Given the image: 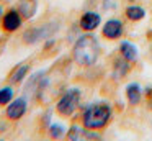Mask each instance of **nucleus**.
<instances>
[{
  "label": "nucleus",
  "instance_id": "nucleus-7",
  "mask_svg": "<svg viewBox=\"0 0 152 141\" xmlns=\"http://www.w3.org/2000/svg\"><path fill=\"white\" fill-rule=\"evenodd\" d=\"M124 35V23L119 18H110L102 26V36L108 41H118Z\"/></svg>",
  "mask_w": 152,
  "mask_h": 141
},
{
  "label": "nucleus",
  "instance_id": "nucleus-20",
  "mask_svg": "<svg viewBox=\"0 0 152 141\" xmlns=\"http://www.w3.org/2000/svg\"><path fill=\"white\" fill-rule=\"evenodd\" d=\"M0 131H4V125L0 123Z\"/></svg>",
  "mask_w": 152,
  "mask_h": 141
},
{
  "label": "nucleus",
  "instance_id": "nucleus-19",
  "mask_svg": "<svg viewBox=\"0 0 152 141\" xmlns=\"http://www.w3.org/2000/svg\"><path fill=\"white\" fill-rule=\"evenodd\" d=\"M4 13H5V12H4V7H0V20H2V16H4Z\"/></svg>",
  "mask_w": 152,
  "mask_h": 141
},
{
  "label": "nucleus",
  "instance_id": "nucleus-15",
  "mask_svg": "<svg viewBox=\"0 0 152 141\" xmlns=\"http://www.w3.org/2000/svg\"><path fill=\"white\" fill-rule=\"evenodd\" d=\"M13 98H15L13 85L7 84V85H4V87H0V107H7Z\"/></svg>",
  "mask_w": 152,
  "mask_h": 141
},
{
  "label": "nucleus",
  "instance_id": "nucleus-5",
  "mask_svg": "<svg viewBox=\"0 0 152 141\" xmlns=\"http://www.w3.org/2000/svg\"><path fill=\"white\" fill-rule=\"evenodd\" d=\"M26 111H28V97L26 95L17 97L5 107V120L12 121V123L20 121L26 115Z\"/></svg>",
  "mask_w": 152,
  "mask_h": 141
},
{
  "label": "nucleus",
  "instance_id": "nucleus-1",
  "mask_svg": "<svg viewBox=\"0 0 152 141\" xmlns=\"http://www.w3.org/2000/svg\"><path fill=\"white\" fill-rule=\"evenodd\" d=\"M102 54L100 41L93 33H83L72 46V59L80 67H92L98 62Z\"/></svg>",
  "mask_w": 152,
  "mask_h": 141
},
{
  "label": "nucleus",
  "instance_id": "nucleus-3",
  "mask_svg": "<svg viewBox=\"0 0 152 141\" xmlns=\"http://www.w3.org/2000/svg\"><path fill=\"white\" fill-rule=\"evenodd\" d=\"M82 102V90L79 87H69L61 94V97L56 100V113L62 118H70L74 117L80 107Z\"/></svg>",
  "mask_w": 152,
  "mask_h": 141
},
{
  "label": "nucleus",
  "instance_id": "nucleus-14",
  "mask_svg": "<svg viewBox=\"0 0 152 141\" xmlns=\"http://www.w3.org/2000/svg\"><path fill=\"white\" fill-rule=\"evenodd\" d=\"M17 8H18V12L21 13L23 20H31L34 15H36L38 0H20Z\"/></svg>",
  "mask_w": 152,
  "mask_h": 141
},
{
  "label": "nucleus",
  "instance_id": "nucleus-12",
  "mask_svg": "<svg viewBox=\"0 0 152 141\" xmlns=\"http://www.w3.org/2000/svg\"><path fill=\"white\" fill-rule=\"evenodd\" d=\"M124 95H126V100H128L129 105L136 107L142 102V95H144V89L141 87L139 82H129L128 85L124 87Z\"/></svg>",
  "mask_w": 152,
  "mask_h": 141
},
{
  "label": "nucleus",
  "instance_id": "nucleus-13",
  "mask_svg": "<svg viewBox=\"0 0 152 141\" xmlns=\"http://www.w3.org/2000/svg\"><path fill=\"white\" fill-rule=\"evenodd\" d=\"M145 8L142 5H139V3H131V5H128L124 8V18L128 20V21H141V20L145 18Z\"/></svg>",
  "mask_w": 152,
  "mask_h": 141
},
{
  "label": "nucleus",
  "instance_id": "nucleus-8",
  "mask_svg": "<svg viewBox=\"0 0 152 141\" xmlns=\"http://www.w3.org/2000/svg\"><path fill=\"white\" fill-rule=\"evenodd\" d=\"M100 25H102V15L93 10L83 12L79 18V28L83 33H93L96 28H100Z\"/></svg>",
  "mask_w": 152,
  "mask_h": 141
},
{
  "label": "nucleus",
  "instance_id": "nucleus-11",
  "mask_svg": "<svg viewBox=\"0 0 152 141\" xmlns=\"http://www.w3.org/2000/svg\"><path fill=\"white\" fill-rule=\"evenodd\" d=\"M118 54H121L126 61L136 64L137 59H139V49L132 41H129V39H121V43H119V46H118Z\"/></svg>",
  "mask_w": 152,
  "mask_h": 141
},
{
  "label": "nucleus",
  "instance_id": "nucleus-18",
  "mask_svg": "<svg viewBox=\"0 0 152 141\" xmlns=\"http://www.w3.org/2000/svg\"><path fill=\"white\" fill-rule=\"evenodd\" d=\"M151 95H152V85H147L145 87V97L151 98Z\"/></svg>",
  "mask_w": 152,
  "mask_h": 141
},
{
  "label": "nucleus",
  "instance_id": "nucleus-9",
  "mask_svg": "<svg viewBox=\"0 0 152 141\" xmlns=\"http://www.w3.org/2000/svg\"><path fill=\"white\" fill-rule=\"evenodd\" d=\"M111 62H113L111 64V75L116 79V80H121V79L126 77V75H129L131 71H132V66H134L132 62L126 61L121 54L115 56Z\"/></svg>",
  "mask_w": 152,
  "mask_h": 141
},
{
  "label": "nucleus",
  "instance_id": "nucleus-10",
  "mask_svg": "<svg viewBox=\"0 0 152 141\" xmlns=\"http://www.w3.org/2000/svg\"><path fill=\"white\" fill-rule=\"evenodd\" d=\"M30 71H31V64H30V62H26V61H25V62H18V64L15 66L10 72H8L7 84L13 85V87H15V85H20L21 82L28 77Z\"/></svg>",
  "mask_w": 152,
  "mask_h": 141
},
{
  "label": "nucleus",
  "instance_id": "nucleus-2",
  "mask_svg": "<svg viewBox=\"0 0 152 141\" xmlns=\"http://www.w3.org/2000/svg\"><path fill=\"white\" fill-rule=\"evenodd\" d=\"M113 107L105 100L92 102L80 111L79 121L83 128L93 131H102L111 123L113 120Z\"/></svg>",
  "mask_w": 152,
  "mask_h": 141
},
{
  "label": "nucleus",
  "instance_id": "nucleus-16",
  "mask_svg": "<svg viewBox=\"0 0 152 141\" xmlns=\"http://www.w3.org/2000/svg\"><path fill=\"white\" fill-rule=\"evenodd\" d=\"M83 131H85V128L82 126V123H72L69 126V130H67V133H66V138L69 141L82 140V138H83Z\"/></svg>",
  "mask_w": 152,
  "mask_h": 141
},
{
  "label": "nucleus",
  "instance_id": "nucleus-4",
  "mask_svg": "<svg viewBox=\"0 0 152 141\" xmlns=\"http://www.w3.org/2000/svg\"><path fill=\"white\" fill-rule=\"evenodd\" d=\"M59 28V23L57 21H49V23H43V25H38V26H30L23 31L21 35V41L25 44H36V43L43 41V39L48 38H53L54 33L57 31Z\"/></svg>",
  "mask_w": 152,
  "mask_h": 141
},
{
  "label": "nucleus",
  "instance_id": "nucleus-21",
  "mask_svg": "<svg viewBox=\"0 0 152 141\" xmlns=\"http://www.w3.org/2000/svg\"><path fill=\"white\" fill-rule=\"evenodd\" d=\"M129 2H134V0H129Z\"/></svg>",
  "mask_w": 152,
  "mask_h": 141
},
{
  "label": "nucleus",
  "instance_id": "nucleus-22",
  "mask_svg": "<svg viewBox=\"0 0 152 141\" xmlns=\"http://www.w3.org/2000/svg\"><path fill=\"white\" fill-rule=\"evenodd\" d=\"M0 2H2V0H0Z\"/></svg>",
  "mask_w": 152,
  "mask_h": 141
},
{
  "label": "nucleus",
  "instance_id": "nucleus-6",
  "mask_svg": "<svg viewBox=\"0 0 152 141\" xmlns=\"http://www.w3.org/2000/svg\"><path fill=\"white\" fill-rule=\"evenodd\" d=\"M23 16L18 12V8H8L0 20V28L4 33H15L23 25Z\"/></svg>",
  "mask_w": 152,
  "mask_h": 141
},
{
  "label": "nucleus",
  "instance_id": "nucleus-17",
  "mask_svg": "<svg viewBox=\"0 0 152 141\" xmlns=\"http://www.w3.org/2000/svg\"><path fill=\"white\" fill-rule=\"evenodd\" d=\"M66 126L61 123H53L48 126V134H49V138H53V140H61V138H66Z\"/></svg>",
  "mask_w": 152,
  "mask_h": 141
}]
</instances>
